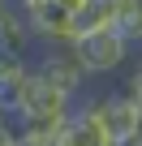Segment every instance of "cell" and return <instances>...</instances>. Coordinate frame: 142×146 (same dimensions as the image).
<instances>
[{
  "instance_id": "1",
  "label": "cell",
  "mask_w": 142,
  "mask_h": 146,
  "mask_svg": "<svg viewBox=\"0 0 142 146\" xmlns=\"http://www.w3.org/2000/svg\"><path fill=\"white\" fill-rule=\"evenodd\" d=\"M73 56L82 60L86 78H108V73H116V69L129 64L133 43H129L116 26H108V30H95V35L78 39V43H73Z\"/></svg>"
},
{
  "instance_id": "2",
  "label": "cell",
  "mask_w": 142,
  "mask_h": 146,
  "mask_svg": "<svg viewBox=\"0 0 142 146\" xmlns=\"http://www.w3.org/2000/svg\"><path fill=\"white\" fill-rule=\"evenodd\" d=\"M30 64H35V73H39L47 86H56V90L69 95V99H78L82 86H86V69H82V60L73 56V47H43Z\"/></svg>"
},
{
  "instance_id": "3",
  "label": "cell",
  "mask_w": 142,
  "mask_h": 146,
  "mask_svg": "<svg viewBox=\"0 0 142 146\" xmlns=\"http://www.w3.org/2000/svg\"><path fill=\"white\" fill-rule=\"evenodd\" d=\"M95 116L108 133L112 146H121L125 137H133L142 129V108L125 95V90H108V95H95Z\"/></svg>"
},
{
  "instance_id": "4",
  "label": "cell",
  "mask_w": 142,
  "mask_h": 146,
  "mask_svg": "<svg viewBox=\"0 0 142 146\" xmlns=\"http://www.w3.org/2000/svg\"><path fill=\"white\" fill-rule=\"evenodd\" d=\"M30 47H35L30 17L9 0V5L0 9V52H22V56H30Z\"/></svg>"
},
{
  "instance_id": "5",
  "label": "cell",
  "mask_w": 142,
  "mask_h": 146,
  "mask_svg": "<svg viewBox=\"0 0 142 146\" xmlns=\"http://www.w3.org/2000/svg\"><path fill=\"white\" fill-rule=\"evenodd\" d=\"M112 26L133 47H142V0H112Z\"/></svg>"
},
{
  "instance_id": "6",
  "label": "cell",
  "mask_w": 142,
  "mask_h": 146,
  "mask_svg": "<svg viewBox=\"0 0 142 146\" xmlns=\"http://www.w3.org/2000/svg\"><path fill=\"white\" fill-rule=\"evenodd\" d=\"M121 90H125V95H129V99H133V103L142 108V69H133V73H129V78H125V86H121Z\"/></svg>"
},
{
  "instance_id": "7",
  "label": "cell",
  "mask_w": 142,
  "mask_h": 146,
  "mask_svg": "<svg viewBox=\"0 0 142 146\" xmlns=\"http://www.w3.org/2000/svg\"><path fill=\"white\" fill-rule=\"evenodd\" d=\"M121 146H142V129H138V133H133V137H125V142H121Z\"/></svg>"
},
{
  "instance_id": "8",
  "label": "cell",
  "mask_w": 142,
  "mask_h": 146,
  "mask_svg": "<svg viewBox=\"0 0 142 146\" xmlns=\"http://www.w3.org/2000/svg\"><path fill=\"white\" fill-rule=\"evenodd\" d=\"M138 69H142V47H138Z\"/></svg>"
},
{
  "instance_id": "9",
  "label": "cell",
  "mask_w": 142,
  "mask_h": 146,
  "mask_svg": "<svg viewBox=\"0 0 142 146\" xmlns=\"http://www.w3.org/2000/svg\"><path fill=\"white\" fill-rule=\"evenodd\" d=\"M5 5H9V0H0V9H5Z\"/></svg>"
}]
</instances>
